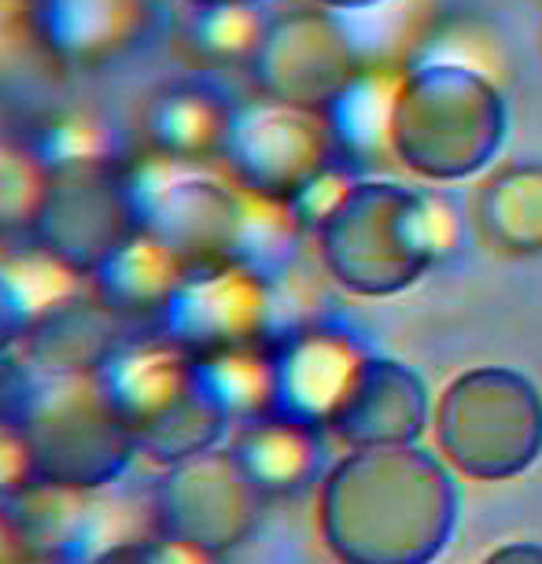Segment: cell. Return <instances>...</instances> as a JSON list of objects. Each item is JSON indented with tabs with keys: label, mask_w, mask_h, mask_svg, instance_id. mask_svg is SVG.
Instances as JSON below:
<instances>
[{
	"label": "cell",
	"mask_w": 542,
	"mask_h": 564,
	"mask_svg": "<svg viewBox=\"0 0 542 564\" xmlns=\"http://www.w3.org/2000/svg\"><path fill=\"white\" fill-rule=\"evenodd\" d=\"M458 480L443 454L355 446L317 484V528L339 564H432L458 528Z\"/></svg>",
	"instance_id": "obj_1"
},
{
	"label": "cell",
	"mask_w": 542,
	"mask_h": 564,
	"mask_svg": "<svg viewBox=\"0 0 542 564\" xmlns=\"http://www.w3.org/2000/svg\"><path fill=\"white\" fill-rule=\"evenodd\" d=\"M325 273L361 300H388L413 289L465 240L458 199L443 188L355 177L317 221Z\"/></svg>",
	"instance_id": "obj_2"
},
{
	"label": "cell",
	"mask_w": 542,
	"mask_h": 564,
	"mask_svg": "<svg viewBox=\"0 0 542 564\" xmlns=\"http://www.w3.org/2000/svg\"><path fill=\"white\" fill-rule=\"evenodd\" d=\"M509 133V108L495 82L462 63L410 70L388 104V144L429 185H458L495 163Z\"/></svg>",
	"instance_id": "obj_3"
},
{
	"label": "cell",
	"mask_w": 542,
	"mask_h": 564,
	"mask_svg": "<svg viewBox=\"0 0 542 564\" xmlns=\"http://www.w3.org/2000/svg\"><path fill=\"white\" fill-rule=\"evenodd\" d=\"M221 163L237 185L295 207L306 226H317L355 181L333 115L265 97L237 108Z\"/></svg>",
	"instance_id": "obj_4"
},
{
	"label": "cell",
	"mask_w": 542,
	"mask_h": 564,
	"mask_svg": "<svg viewBox=\"0 0 542 564\" xmlns=\"http://www.w3.org/2000/svg\"><path fill=\"white\" fill-rule=\"evenodd\" d=\"M15 421L41 484L104 491L141 457L133 429L111 406L100 377H37L19 402Z\"/></svg>",
	"instance_id": "obj_5"
},
{
	"label": "cell",
	"mask_w": 542,
	"mask_h": 564,
	"mask_svg": "<svg viewBox=\"0 0 542 564\" xmlns=\"http://www.w3.org/2000/svg\"><path fill=\"white\" fill-rule=\"evenodd\" d=\"M446 465L469 480L502 484L542 457V391L506 366L465 369L432 413Z\"/></svg>",
	"instance_id": "obj_6"
},
{
	"label": "cell",
	"mask_w": 542,
	"mask_h": 564,
	"mask_svg": "<svg viewBox=\"0 0 542 564\" xmlns=\"http://www.w3.org/2000/svg\"><path fill=\"white\" fill-rule=\"evenodd\" d=\"M141 229L130 166L119 155L82 159L52 166L45 204L30 229V248L89 281Z\"/></svg>",
	"instance_id": "obj_7"
},
{
	"label": "cell",
	"mask_w": 542,
	"mask_h": 564,
	"mask_svg": "<svg viewBox=\"0 0 542 564\" xmlns=\"http://www.w3.org/2000/svg\"><path fill=\"white\" fill-rule=\"evenodd\" d=\"M265 502L237 451L210 446L163 468L152 491V524L155 535L218 561L254 535Z\"/></svg>",
	"instance_id": "obj_8"
},
{
	"label": "cell",
	"mask_w": 542,
	"mask_h": 564,
	"mask_svg": "<svg viewBox=\"0 0 542 564\" xmlns=\"http://www.w3.org/2000/svg\"><path fill=\"white\" fill-rule=\"evenodd\" d=\"M248 70L265 100L333 111L361 78V56L339 12L314 4L273 15Z\"/></svg>",
	"instance_id": "obj_9"
},
{
	"label": "cell",
	"mask_w": 542,
	"mask_h": 564,
	"mask_svg": "<svg viewBox=\"0 0 542 564\" xmlns=\"http://www.w3.org/2000/svg\"><path fill=\"white\" fill-rule=\"evenodd\" d=\"M130 174L148 232L163 237L188 265L232 259L243 210L237 181H218L204 163H181L155 152L130 166Z\"/></svg>",
	"instance_id": "obj_10"
},
{
	"label": "cell",
	"mask_w": 542,
	"mask_h": 564,
	"mask_svg": "<svg viewBox=\"0 0 542 564\" xmlns=\"http://www.w3.org/2000/svg\"><path fill=\"white\" fill-rule=\"evenodd\" d=\"M155 322L188 355L278 339V284L248 262L193 265Z\"/></svg>",
	"instance_id": "obj_11"
},
{
	"label": "cell",
	"mask_w": 542,
	"mask_h": 564,
	"mask_svg": "<svg viewBox=\"0 0 542 564\" xmlns=\"http://www.w3.org/2000/svg\"><path fill=\"white\" fill-rule=\"evenodd\" d=\"M273 358L278 410L328 432L373 355L344 325L306 322L273 339Z\"/></svg>",
	"instance_id": "obj_12"
},
{
	"label": "cell",
	"mask_w": 542,
	"mask_h": 564,
	"mask_svg": "<svg viewBox=\"0 0 542 564\" xmlns=\"http://www.w3.org/2000/svg\"><path fill=\"white\" fill-rule=\"evenodd\" d=\"M152 0H34L37 45L71 70H104L148 41Z\"/></svg>",
	"instance_id": "obj_13"
},
{
	"label": "cell",
	"mask_w": 542,
	"mask_h": 564,
	"mask_svg": "<svg viewBox=\"0 0 542 564\" xmlns=\"http://www.w3.org/2000/svg\"><path fill=\"white\" fill-rule=\"evenodd\" d=\"M429 429V388L395 358H369L344 410L328 424L347 451L355 446H410Z\"/></svg>",
	"instance_id": "obj_14"
},
{
	"label": "cell",
	"mask_w": 542,
	"mask_h": 564,
	"mask_svg": "<svg viewBox=\"0 0 542 564\" xmlns=\"http://www.w3.org/2000/svg\"><path fill=\"white\" fill-rule=\"evenodd\" d=\"M122 317L97 295L74 292L30 322L19 355L34 377H100L126 344Z\"/></svg>",
	"instance_id": "obj_15"
},
{
	"label": "cell",
	"mask_w": 542,
	"mask_h": 564,
	"mask_svg": "<svg viewBox=\"0 0 542 564\" xmlns=\"http://www.w3.org/2000/svg\"><path fill=\"white\" fill-rule=\"evenodd\" d=\"M237 119V104H229L218 85L204 78H181L155 93L144 111V133L155 155L181 163H210L226 155V141Z\"/></svg>",
	"instance_id": "obj_16"
},
{
	"label": "cell",
	"mask_w": 542,
	"mask_h": 564,
	"mask_svg": "<svg viewBox=\"0 0 542 564\" xmlns=\"http://www.w3.org/2000/svg\"><path fill=\"white\" fill-rule=\"evenodd\" d=\"M237 451L240 465L265 498L303 495L306 487L322 484L325 476V429L306 424L300 417L273 410L248 424H237Z\"/></svg>",
	"instance_id": "obj_17"
},
{
	"label": "cell",
	"mask_w": 542,
	"mask_h": 564,
	"mask_svg": "<svg viewBox=\"0 0 542 564\" xmlns=\"http://www.w3.org/2000/svg\"><path fill=\"white\" fill-rule=\"evenodd\" d=\"M100 384L137 435L144 421L163 413L196 384V358L163 333L152 339H126L100 369Z\"/></svg>",
	"instance_id": "obj_18"
},
{
	"label": "cell",
	"mask_w": 542,
	"mask_h": 564,
	"mask_svg": "<svg viewBox=\"0 0 542 564\" xmlns=\"http://www.w3.org/2000/svg\"><path fill=\"white\" fill-rule=\"evenodd\" d=\"M188 270L163 237L141 229L89 276V289L119 317H159Z\"/></svg>",
	"instance_id": "obj_19"
},
{
	"label": "cell",
	"mask_w": 542,
	"mask_h": 564,
	"mask_svg": "<svg viewBox=\"0 0 542 564\" xmlns=\"http://www.w3.org/2000/svg\"><path fill=\"white\" fill-rule=\"evenodd\" d=\"M196 358V380L232 424H248L278 410V358L273 339L221 347Z\"/></svg>",
	"instance_id": "obj_20"
},
{
	"label": "cell",
	"mask_w": 542,
	"mask_h": 564,
	"mask_svg": "<svg viewBox=\"0 0 542 564\" xmlns=\"http://www.w3.org/2000/svg\"><path fill=\"white\" fill-rule=\"evenodd\" d=\"M480 226L502 254H542V163H513L487 181Z\"/></svg>",
	"instance_id": "obj_21"
},
{
	"label": "cell",
	"mask_w": 542,
	"mask_h": 564,
	"mask_svg": "<svg viewBox=\"0 0 542 564\" xmlns=\"http://www.w3.org/2000/svg\"><path fill=\"white\" fill-rule=\"evenodd\" d=\"M229 424L232 421L218 410V402L196 380L177 402H170L163 413H155L152 421H144L137 429V446H141V457L166 468L188 462V457L204 454L210 446H221Z\"/></svg>",
	"instance_id": "obj_22"
},
{
	"label": "cell",
	"mask_w": 542,
	"mask_h": 564,
	"mask_svg": "<svg viewBox=\"0 0 542 564\" xmlns=\"http://www.w3.org/2000/svg\"><path fill=\"white\" fill-rule=\"evenodd\" d=\"M48 159L34 144L0 137V237H30L48 193Z\"/></svg>",
	"instance_id": "obj_23"
},
{
	"label": "cell",
	"mask_w": 542,
	"mask_h": 564,
	"mask_svg": "<svg viewBox=\"0 0 542 564\" xmlns=\"http://www.w3.org/2000/svg\"><path fill=\"white\" fill-rule=\"evenodd\" d=\"M270 19L259 8L232 4V8H199L193 19V41L207 59L215 63H251Z\"/></svg>",
	"instance_id": "obj_24"
},
{
	"label": "cell",
	"mask_w": 542,
	"mask_h": 564,
	"mask_svg": "<svg viewBox=\"0 0 542 564\" xmlns=\"http://www.w3.org/2000/svg\"><path fill=\"white\" fill-rule=\"evenodd\" d=\"M34 148L48 159V166L56 163H82V159H115V130L100 119L97 111L71 108L52 115L45 130L37 133Z\"/></svg>",
	"instance_id": "obj_25"
},
{
	"label": "cell",
	"mask_w": 542,
	"mask_h": 564,
	"mask_svg": "<svg viewBox=\"0 0 542 564\" xmlns=\"http://www.w3.org/2000/svg\"><path fill=\"white\" fill-rule=\"evenodd\" d=\"M34 317H37L34 300H30L26 289L15 281V273L8 270V262H4L0 265V358L19 350Z\"/></svg>",
	"instance_id": "obj_26"
},
{
	"label": "cell",
	"mask_w": 542,
	"mask_h": 564,
	"mask_svg": "<svg viewBox=\"0 0 542 564\" xmlns=\"http://www.w3.org/2000/svg\"><path fill=\"white\" fill-rule=\"evenodd\" d=\"M34 480V462H30L26 435L15 417H0V502H8Z\"/></svg>",
	"instance_id": "obj_27"
},
{
	"label": "cell",
	"mask_w": 542,
	"mask_h": 564,
	"mask_svg": "<svg viewBox=\"0 0 542 564\" xmlns=\"http://www.w3.org/2000/svg\"><path fill=\"white\" fill-rule=\"evenodd\" d=\"M34 34V0H0V78L12 74Z\"/></svg>",
	"instance_id": "obj_28"
},
{
	"label": "cell",
	"mask_w": 542,
	"mask_h": 564,
	"mask_svg": "<svg viewBox=\"0 0 542 564\" xmlns=\"http://www.w3.org/2000/svg\"><path fill=\"white\" fill-rule=\"evenodd\" d=\"M100 564H207V557H199V553L155 535V539H137L130 546L115 550L111 557Z\"/></svg>",
	"instance_id": "obj_29"
},
{
	"label": "cell",
	"mask_w": 542,
	"mask_h": 564,
	"mask_svg": "<svg viewBox=\"0 0 542 564\" xmlns=\"http://www.w3.org/2000/svg\"><path fill=\"white\" fill-rule=\"evenodd\" d=\"M484 564H542V546L539 542H506L487 553Z\"/></svg>",
	"instance_id": "obj_30"
},
{
	"label": "cell",
	"mask_w": 542,
	"mask_h": 564,
	"mask_svg": "<svg viewBox=\"0 0 542 564\" xmlns=\"http://www.w3.org/2000/svg\"><path fill=\"white\" fill-rule=\"evenodd\" d=\"M19 557H26V546H23V539H19V531L12 524L8 506L0 502V564H15Z\"/></svg>",
	"instance_id": "obj_31"
},
{
	"label": "cell",
	"mask_w": 542,
	"mask_h": 564,
	"mask_svg": "<svg viewBox=\"0 0 542 564\" xmlns=\"http://www.w3.org/2000/svg\"><path fill=\"white\" fill-rule=\"evenodd\" d=\"M314 4L328 8V12H366V8L380 4V0H314Z\"/></svg>",
	"instance_id": "obj_32"
},
{
	"label": "cell",
	"mask_w": 542,
	"mask_h": 564,
	"mask_svg": "<svg viewBox=\"0 0 542 564\" xmlns=\"http://www.w3.org/2000/svg\"><path fill=\"white\" fill-rule=\"evenodd\" d=\"M193 12H199V8H232V4H248V8H259L262 0H185Z\"/></svg>",
	"instance_id": "obj_33"
},
{
	"label": "cell",
	"mask_w": 542,
	"mask_h": 564,
	"mask_svg": "<svg viewBox=\"0 0 542 564\" xmlns=\"http://www.w3.org/2000/svg\"><path fill=\"white\" fill-rule=\"evenodd\" d=\"M15 564H56V561H48V557H34V553H26V557H19Z\"/></svg>",
	"instance_id": "obj_34"
}]
</instances>
